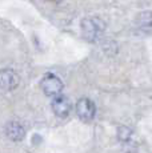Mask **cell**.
I'll return each mask as SVG.
<instances>
[{
	"label": "cell",
	"mask_w": 152,
	"mask_h": 153,
	"mask_svg": "<svg viewBox=\"0 0 152 153\" xmlns=\"http://www.w3.org/2000/svg\"><path fill=\"white\" fill-rule=\"evenodd\" d=\"M83 36L88 42H95L104 31V23L99 17H84L80 23Z\"/></svg>",
	"instance_id": "6da1fadb"
},
{
	"label": "cell",
	"mask_w": 152,
	"mask_h": 153,
	"mask_svg": "<svg viewBox=\"0 0 152 153\" xmlns=\"http://www.w3.org/2000/svg\"><path fill=\"white\" fill-rule=\"evenodd\" d=\"M40 87H42L43 92L45 93V96L57 97V96H60L64 85L56 75H54V73H47L44 77L42 79V81H40Z\"/></svg>",
	"instance_id": "7a4b0ae2"
},
{
	"label": "cell",
	"mask_w": 152,
	"mask_h": 153,
	"mask_svg": "<svg viewBox=\"0 0 152 153\" xmlns=\"http://www.w3.org/2000/svg\"><path fill=\"white\" fill-rule=\"evenodd\" d=\"M75 109H76V114L77 117L84 123H89L93 120L96 114V107L93 104L92 100L83 97V99H79L75 105Z\"/></svg>",
	"instance_id": "3957f363"
},
{
	"label": "cell",
	"mask_w": 152,
	"mask_h": 153,
	"mask_svg": "<svg viewBox=\"0 0 152 153\" xmlns=\"http://www.w3.org/2000/svg\"><path fill=\"white\" fill-rule=\"evenodd\" d=\"M71 101L66 96H57L52 100V111L57 117H67L71 112Z\"/></svg>",
	"instance_id": "277c9868"
},
{
	"label": "cell",
	"mask_w": 152,
	"mask_h": 153,
	"mask_svg": "<svg viewBox=\"0 0 152 153\" xmlns=\"http://www.w3.org/2000/svg\"><path fill=\"white\" fill-rule=\"evenodd\" d=\"M5 136L12 141H22L25 137V129L20 123L17 121H10L7 123L4 128Z\"/></svg>",
	"instance_id": "5b68a950"
},
{
	"label": "cell",
	"mask_w": 152,
	"mask_h": 153,
	"mask_svg": "<svg viewBox=\"0 0 152 153\" xmlns=\"http://www.w3.org/2000/svg\"><path fill=\"white\" fill-rule=\"evenodd\" d=\"M0 83L4 91H13L19 85V77L12 69H3L0 75Z\"/></svg>",
	"instance_id": "8992f818"
},
{
	"label": "cell",
	"mask_w": 152,
	"mask_h": 153,
	"mask_svg": "<svg viewBox=\"0 0 152 153\" xmlns=\"http://www.w3.org/2000/svg\"><path fill=\"white\" fill-rule=\"evenodd\" d=\"M136 28L143 33L152 32V12L145 11V12L139 13V16L136 17Z\"/></svg>",
	"instance_id": "52a82bcc"
},
{
	"label": "cell",
	"mask_w": 152,
	"mask_h": 153,
	"mask_svg": "<svg viewBox=\"0 0 152 153\" xmlns=\"http://www.w3.org/2000/svg\"><path fill=\"white\" fill-rule=\"evenodd\" d=\"M131 136H132V131H131L130 128H127V126H124V125H121L118 128V137L120 141H123V143L130 141Z\"/></svg>",
	"instance_id": "ba28073f"
}]
</instances>
